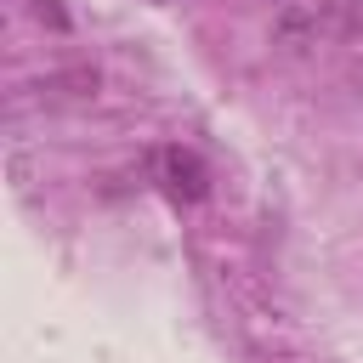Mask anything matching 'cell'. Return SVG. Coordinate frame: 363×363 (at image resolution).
<instances>
[{"mask_svg": "<svg viewBox=\"0 0 363 363\" xmlns=\"http://www.w3.org/2000/svg\"><path fill=\"white\" fill-rule=\"evenodd\" d=\"M153 176H159V187H164L176 204H199V199L210 193V170H204V159L187 153V147H159V153H153Z\"/></svg>", "mask_w": 363, "mask_h": 363, "instance_id": "6da1fadb", "label": "cell"}, {"mask_svg": "<svg viewBox=\"0 0 363 363\" xmlns=\"http://www.w3.org/2000/svg\"><path fill=\"white\" fill-rule=\"evenodd\" d=\"M34 11H40V17L51 23V28H68V11H62L57 0H34Z\"/></svg>", "mask_w": 363, "mask_h": 363, "instance_id": "7a4b0ae2", "label": "cell"}]
</instances>
